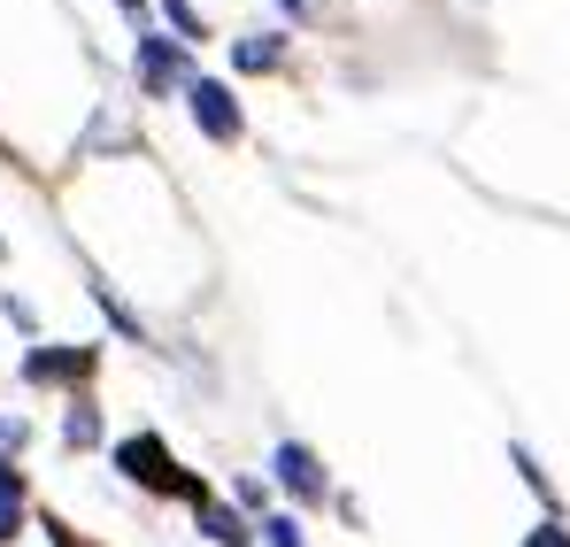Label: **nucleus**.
I'll return each mask as SVG.
<instances>
[{
	"label": "nucleus",
	"instance_id": "obj_13",
	"mask_svg": "<svg viewBox=\"0 0 570 547\" xmlns=\"http://www.w3.org/2000/svg\"><path fill=\"white\" fill-rule=\"evenodd\" d=\"M524 547H570V533L548 517V525H532V540H524Z\"/></svg>",
	"mask_w": 570,
	"mask_h": 547
},
{
	"label": "nucleus",
	"instance_id": "obj_12",
	"mask_svg": "<svg viewBox=\"0 0 570 547\" xmlns=\"http://www.w3.org/2000/svg\"><path fill=\"white\" fill-rule=\"evenodd\" d=\"M517 470H524V486H532V494H540V501H548V494H556V486H548V470H540V462L524 456V448H517Z\"/></svg>",
	"mask_w": 570,
	"mask_h": 547
},
{
	"label": "nucleus",
	"instance_id": "obj_10",
	"mask_svg": "<svg viewBox=\"0 0 570 547\" xmlns=\"http://www.w3.org/2000/svg\"><path fill=\"white\" fill-rule=\"evenodd\" d=\"M23 533V494H0V547Z\"/></svg>",
	"mask_w": 570,
	"mask_h": 547
},
{
	"label": "nucleus",
	"instance_id": "obj_11",
	"mask_svg": "<svg viewBox=\"0 0 570 547\" xmlns=\"http://www.w3.org/2000/svg\"><path fill=\"white\" fill-rule=\"evenodd\" d=\"M263 540H271V547H308V540H301V525H293V517H263Z\"/></svg>",
	"mask_w": 570,
	"mask_h": 547
},
{
	"label": "nucleus",
	"instance_id": "obj_8",
	"mask_svg": "<svg viewBox=\"0 0 570 547\" xmlns=\"http://www.w3.org/2000/svg\"><path fill=\"white\" fill-rule=\"evenodd\" d=\"M62 440H70V448H94V440H100V409H94V401H70V417H62Z\"/></svg>",
	"mask_w": 570,
	"mask_h": 547
},
{
	"label": "nucleus",
	"instance_id": "obj_4",
	"mask_svg": "<svg viewBox=\"0 0 570 547\" xmlns=\"http://www.w3.org/2000/svg\"><path fill=\"white\" fill-rule=\"evenodd\" d=\"M271 470H278V486L293 494V501H324V486H332V478H324V462L308 456L301 440H278V448H271Z\"/></svg>",
	"mask_w": 570,
	"mask_h": 547
},
{
	"label": "nucleus",
	"instance_id": "obj_15",
	"mask_svg": "<svg viewBox=\"0 0 570 547\" xmlns=\"http://www.w3.org/2000/svg\"><path fill=\"white\" fill-rule=\"evenodd\" d=\"M62 547H70V540H62Z\"/></svg>",
	"mask_w": 570,
	"mask_h": 547
},
{
	"label": "nucleus",
	"instance_id": "obj_5",
	"mask_svg": "<svg viewBox=\"0 0 570 547\" xmlns=\"http://www.w3.org/2000/svg\"><path fill=\"white\" fill-rule=\"evenodd\" d=\"M94 370V348H31L23 355V378L31 385H78Z\"/></svg>",
	"mask_w": 570,
	"mask_h": 547
},
{
	"label": "nucleus",
	"instance_id": "obj_2",
	"mask_svg": "<svg viewBox=\"0 0 570 547\" xmlns=\"http://www.w3.org/2000/svg\"><path fill=\"white\" fill-rule=\"evenodd\" d=\"M186 108H193V124H200L216 147H232V139L247 131V116H239L232 86H216V78H193V86H186Z\"/></svg>",
	"mask_w": 570,
	"mask_h": 547
},
{
	"label": "nucleus",
	"instance_id": "obj_14",
	"mask_svg": "<svg viewBox=\"0 0 570 547\" xmlns=\"http://www.w3.org/2000/svg\"><path fill=\"white\" fill-rule=\"evenodd\" d=\"M116 8H139V0H116Z\"/></svg>",
	"mask_w": 570,
	"mask_h": 547
},
{
	"label": "nucleus",
	"instance_id": "obj_1",
	"mask_svg": "<svg viewBox=\"0 0 570 547\" xmlns=\"http://www.w3.org/2000/svg\"><path fill=\"white\" fill-rule=\"evenodd\" d=\"M116 470H124L131 486H147V494H186V501H208V486H200V478H186L155 432H131V440H116Z\"/></svg>",
	"mask_w": 570,
	"mask_h": 547
},
{
	"label": "nucleus",
	"instance_id": "obj_9",
	"mask_svg": "<svg viewBox=\"0 0 570 547\" xmlns=\"http://www.w3.org/2000/svg\"><path fill=\"white\" fill-rule=\"evenodd\" d=\"M163 16H170L178 47H200V39H208V23H200V8H193V0H163Z\"/></svg>",
	"mask_w": 570,
	"mask_h": 547
},
{
	"label": "nucleus",
	"instance_id": "obj_7",
	"mask_svg": "<svg viewBox=\"0 0 570 547\" xmlns=\"http://www.w3.org/2000/svg\"><path fill=\"white\" fill-rule=\"evenodd\" d=\"M232 62H239V70H278V62H285V39H278V31H247V39L232 47Z\"/></svg>",
	"mask_w": 570,
	"mask_h": 547
},
{
	"label": "nucleus",
	"instance_id": "obj_6",
	"mask_svg": "<svg viewBox=\"0 0 570 547\" xmlns=\"http://www.w3.org/2000/svg\"><path fill=\"white\" fill-rule=\"evenodd\" d=\"M193 509H200V533H208L216 547H247V540H255L239 509H224V501H193Z\"/></svg>",
	"mask_w": 570,
	"mask_h": 547
},
{
	"label": "nucleus",
	"instance_id": "obj_3",
	"mask_svg": "<svg viewBox=\"0 0 570 547\" xmlns=\"http://www.w3.org/2000/svg\"><path fill=\"white\" fill-rule=\"evenodd\" d=\"M131 62H139V86L147 92H186L193 86L186 78V47H178L170 31H139V55H131Z\"/></svg>",
	"mask_w": 570,
	"mask_h": 547
}]
</instances>
